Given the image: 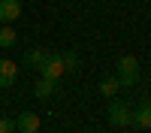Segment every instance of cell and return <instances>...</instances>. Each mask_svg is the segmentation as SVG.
<instances>
[{
  "instance_id": "8fae6325",
  "label": "cell",
  "mask_w": 151,
  "mask_h": 133,
  "mask_svg": "<svg viewBox=\"0 0 151 133\" xmlns=\"http://www.w3.org/2000/svg\"><path fill=\"white\" fill-rule=\"evenodd\" d=\"M118 91H121V82H118V79H103V82H100V94L115 97Z\"/></svg>"
},
{
  "instance_id": "8992f818",
  "label": "cell",
  "mask_w": 151,
  "mask_h": 133,
  "mask_svg": "<svg viewBox=\"0 0 151 133\" xmlns=\"http://www.w3.org/2000/svg\"><path fill=\"white\" fill-rule=\"evenodd\" d=\"M133 124L139 130H151V100H142L139 109L133 112Z\"/></svg>"
},
{
  "instance_id": "52a82bcc",
  "label": "cell",
  "mask_w": 151,
  "mask_h": 133,
  "mask_svg": "<svg viewBox=\"0 0 151 133\" xmlns=\"http://www.w3.org/2000/svg\"><path fill=\"white\" fill-rule=\"evenodd\" d=\"M55 91H58V82H52V79H42V76L36 79V85H33V94L40 97V100H45V97H52Z\"/></svg>"
},
{
  "instance_id": "9c48e42d",
  "label": "cell",
  "mask_w": 151,
  "mask_h": 133,
  "mask_svg": "<svg viewBox=\"0 0 151 133\" xmlns=\"http://www.w3.org/2000/svg\"><path fill=\"white\" fill-rule=\"evenodd\" d=\"M18 42V33L9 27V24H3V27H0V48H12Z\"/></svg>"
},
{
  "instance_id": "6da1fadb",
  "label": "cell",
  "mask_w": 151,
  "mask_h": 133,
  "mask_svg": "<svg viewBox=\"0 0 151 133\" xmlns=\"http://www.w3.org/2000/svg\"><path fill=\"white\" fill-rule=\"evenodd\" d=\"M109 124H112V127H130V124H133V112H130V106L112 100V103H109Z\"/></svg>"
},
{
  "instance_id": "7c38bea8",
  "label": "cell",
  "mask_w": 151,
  "mask_h": 133,
  "mask_svg": "<svg viewBox=\"0 0 151 133\" xmlns=\"http://www.w3.org/2000/svg\"><path fill=\"white\" fill-rule=\"evenodd\" d=\"M118 82H121V88H133V85L139 82V70H136V73H121Z\"/></svg>"
},
{
  "instance_id": "4fadbf2b",
  "label": "cell",
  "mask_w": 151,
  "mask_h": 133,
  "mask_svg": "<svg viewBox=\"0 0 151 133\" xmlns=\"http://www.w3.org/2000/svg\"><path fill=\"white\" fill-rule=\"evenodd\" d=\"M64 58V67H67V73H73L76 67H79V58H76V52H67V55H60Z\"/></svg>"
},
{
  "instance_id": "30bf717a",
  "label": "cell",
  "mask_w": 151,
  "mask_h": 133,
  "mask_svg": "<svg viewBox=\"0 0 151 133\" xmlns=\"http://www.w3.org/2000/svg\"><path fill=\"white\" fill-rule=\"evenodd\" d=\"M139 70V60H136L133 55H121V60H118V76L121 73H136Z\"/></svg>"
},
{
  "instance_id": "ba28073f",
  "label": "cell",
  "mask_w": 151,
  "mask_h": 133,
  "mask_svg": "<svg viewBox=\"0 0 151 133\" xmlns=\"http://www.w3.org/2000/svg\"><path fill=\"white\" fill-rule=\"evenodd\" d=\"M48 58H52V52H48V48H30V52H27V64L40 70V67L45 64Z\"/></svg>"
},
{
  "instance_id": "5bb4252c",
  "label": "cell",
  "mask_w": 151,
  "mask_h": 133,
  "mask_svg": "<svg viewBox=\"0 0 151 133\" xmlns=\"http://www.w3.org/2000/svg\"><path fill=\"white\" fill-rule=\"evenodd\" d=\"M0 133H15V121L12 118H0Z\"/></svg>"
},
{
  "instance_id": "277c9868",
  "label": "cell",
  "mask_w": 151,
  "mask_h": 133,
  "mask_svg": "<svg viewBox=\"0 0 151 133\" xmlns=\"http://www.w3.org/2000/svg\"><path fill=\"white\" fill-rule=\"evenodd\" d=\"M15 127H18L21 133H40L42 121H40V115H36V112H21V115L15 118Z\"/></svg>"
},
{
  "instance_id": "3957f363",
  "label": "cell",
  "mask_w": 151,
  "mask_h": 133,
  "mask_svg": "<svg viewBox=\"0 0 151 133\" xmlns=\"http://www.w3.org/2000/svg\"><path fill=\"white\" fill-rule=\"evenodd\" d=\"M18 79V67H15V60H9V58H0V88H12Z\"/></svg>"
},
{
  "instance_id": "5b68a950",
  "label": "cell",
  "mask_w": 151,
  "mask_h": 133,
  "mask_svg": "<svg viewBox=\"0 0 151 133\" xmlns=\"http://www.w3.org/2000/svg\"><path fill=\"white\" fill-rule=\"evenodd\" d=\"M21 15V0H0V24H9Z\"/></svg>"
},
{
  "instance_id": "7a4b0ae2",
  "label": "cell",
  "mask_w": 151,
  "mask_h": 133,
  "mask_svg": "<svg viewBox=\"0 0 151 133\" xmlns=\"http://www.w3.org/2000/svg\"><path fill=\"white\" fill-rule=\"evenodd\" d=\"M40 76H42V79H52V82H60V79L67 76V67H64V58L52 52V58H48L45 64L40 67Z\"/></svg>"
}]
</instances>
